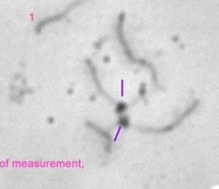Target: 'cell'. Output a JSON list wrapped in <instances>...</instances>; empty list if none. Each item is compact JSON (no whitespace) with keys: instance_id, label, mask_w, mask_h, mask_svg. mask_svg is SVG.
Masks as SVG:
<instances>
[{"instance_id":"1","label":"cell","mask_w":219,"mask_h":189,"mask_svg":"<svg viewBox=\"0 0 219 189\" xmlns=\"http://www.w3.org/2000/svg\"><path fill=\"white\" fill-rule=\"evenodd\" d=\"M126 109H127V105H125V103H123V102H119V105H116V112L117 113H124L126 111Z\"/></svg>"},{"instance_id":"2","label":"cell","mask_w":219,"mask_h":189,"mask_svg":"<svg viewBox=\"0 0 219 189\" xmlns=\"http://www.w3.org/2000/svg\"><path fill=\"white\" fill-rule=\"evenodd\" d=\"M119 124L121 125V127H128V124H130V121H128V119L126 118V116H121L119 120Z\"/></svg>"},{"instance_id":"3","label":"cell","mask_w":219,"mask_h":189,"mask_svg":"<svg viewBox=\"0 0 219 189\" xmlns=\"http://www.w3.org/2000/svg\"><path fill=\"white\" fill-rule=\"evenodd\" d=\"M145 92H146V90H145V88H144V87L141 88V89H139V94H144Z\"/></svg>"}]
</instances>
